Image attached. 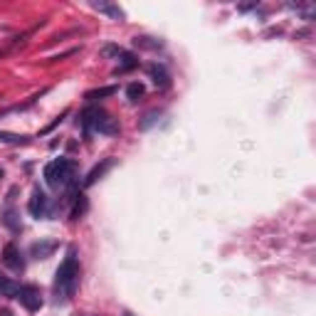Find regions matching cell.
<instances>
[{"mask_svg": "<svg viewBox=\"0 0 316 316\" xmlns=\"http://www.w3.org/2000/svg\"><path fill=\"white\" fill-rule=\"evenodd\" d=\"M77 287H79V259H77V250L69 247L64 262L55 272V296H57V301H69L74 296Z\"/></svg>", "mask_w": 316, "mask_h": 316, "instance_id": "1", "label": "cell"}, {"mask_svg": "<svg viewBox=\"0 0 316 316\" xmlns=\"http://www.w3.org/2000/svg\"><path fill=\"white\" fill-rule=\"evenodd\" d=\"M74 161L69 158H55L45 166V180L52 185V188H67L72 185L74 180Z\"/></svg>", "mask_w": 316, "mask_h": 316, "instance_id": "2", "label": "cell"}, {"mask_svg": "<svg viewBox=\"0 0 316 316\" xmlns=\"http://www.w3.org/2000/svg\"><path fill=\"white\" fill-rule=\"evenodd\" d=\"M107 121H109V114L104 109H99V107H89V109L82 112V126H84L86 134H91V131L101 134V129H104Z\"/></svg>", "mask_w": 316, "mask_h": 316, "instance_id": "3", "label": "cell"}, {"mask_svg": "<svg viewBox=\"0 0 316 316\" xmlns=\"http://www.w3.org/2000/svg\"><path fill=\"white\" fill-rule=\"evenodd\" d=\"M28 311H37L42 306V294L37 287H20L18 289V296H15Z\"/></svg>", "mask_w": 316, "mask_h": 316, "instance_id": "4", "label": "cell"}, {"mask_svg": "<svg viewBox=\"0 0 316 316\" xmlns=\"http://www.w3.org/2000/svg\"><path fill=\"white\" fill-rule=\"evenodd\" d=\"M3 264H5L10 272H15V274H20V272L25 269V259H23L20 250H18L15 245H5V250H3Z\"/></svg>", "mask_w": 316, "mask_h": 316, "instance_id": "5", "label": "cell"}, {"mask_svg": "<svg viewBox=\"0 0 316 316\" xmlns=\"http://www.w3.org/2000/svg\"><path fill=\"white\" fill-rule=\"evenodd\" d=\"M28 210L32 218H45V213H47V195H45V190L40 188V185H35L32 188V198L28 202Z\"/></svg>", "mask_w": 316, "mask_h": 316, "instance_id": "6", "label": "cell"}, {"mask_svg": "<svg viewBox=\"0 0 316 316\" xmlns=\"http://www.w3.org/2000/svg\"><path fill=\"white\" fill-rule=\"evenodd\" d=\"M57 247H59L57 240H40V242H32V245H30V255L35 259H47L55 255Z\"/></svg>", "mask_w": 316, "mask_h": 316, "instance_id": "7", "label": "cell"}, {"mask_svg": "<svg viewBox=\"0 0 316 316\" xmlns=\"http://www.w3.org/2000/svg\"><path fill=\"white\" fill-rule=\"evenodd\" d=\"M148 74H151L153 84L158 86V89H168V86H171V74H168V69H166L163 64H151V67H148Z\"/></svg>", "mask_w": 316, "mask_h": 316, "instance_id": "8", "label": "cell"}, {"mask_svg": "<svg viewBox=\"0 0 316 316\" xmlns=\"http://www.w3.org/2000/svg\"><path fill=\"white\" fill-rule=\"evenodd\" d=\"M3 225H5L10 232H20V230H23L20 213H18L15 207H5V213H3Z\"/></svg>", "mask_w": 316, "mask_h": 316, "instance_id": "9", "label": "cell"}, {"mask_svg": "<svg viewBox=\"0 0 316 316\" xmlns=\"http://www.w3.org/2000/svg\"><path fill=\"white\" fill-rule=\"evenodd\" d=\"M112 166H114V158H107V161H101V166H94L91 171L86 173V178H84V185H94V183H96V180H99V178H101L104 173L109 171Z\"/></svg>", "mask_w": 316, "mask_h": 316, "instance_id": "10", "label": "cell"}, {"mask_svg": "<svg viewBox=\"0 0 316 316\" xmlns=\"http://www.w3.org/2000/svg\"><path fill=\"white\" fill-rule=\"evenodd\" d=\"M119 57H121V59H119L121 64L116 67V72H114V74H124V72H129V69H134V67H139V59L134 57L131 52H121Z\"/></svg>", "mask_w": 316, "mask_h": 316, "instance_id": "11", "label": "cell"}, {"mask_svg": "<svg viewBox=\"0 0 316 316\" xmlns=\"http://www.w3.org/2000/svg\"><path fill=\"white\" fill-rule=\"evenodd\" d=\"M144 94H146V86L141 82H131V84L126 86V96H129L131 104H139L144 99Z\"/></svg>", "mask_w": 316, "mask_h": 316, "instance_id": "12", "label": "cell"}, {"mask_svg": "<svg viewBox=\"0 0 316 316\" xmlns=\"http://www.w3.org/2000/svg\"><path fill=\"white\" fill-rule=\"evenodd\" d=\"M86 207H89L86 195L84 193H77V195H74V207H72V220H79V218L86 213Z\"/></svg>", "mask_w": 316, "mask_h": 316, "instance_id": "13", "label": "cell"}, {"mask_svg": "<svg viewBox=\"0 0 316 316\" xmlns=\"http://www.w3.org/2000/svg\"><path fill=\"white\" fill-rule=\"evenodd\" d=\"M96 10H101V13H107V15H112L114 20H124V10L119 8V5H109V3H91Z\"/></svg>", "mask_w": 316, "mask_h": 316, "instance_id": "14", "label": "cell"}, {"mask_svg": "<svg viewBox=\"0 0 316 316\" xmlns=\"http://www.w3.org/2000/svg\"><path fill=\"white\" fill-rule=\"evenodd\" d=\"M114 94H116V86H99V89H91V91H86V99H89V101H96V99L114 96Z\"/></svg>", "mask_w": 316, "mask_h": 316, "instance_id": "15", "label": "cell"}, {"mask_svg": "<svg viewBox=\"0 0 316 316\" xmlns=\"http://www.w3.org/2000/svg\"><path fill=\"white\" fill-rule=\"evenodd\" d=\"M18 284L13 282V279H5V277H0V296H18Z\"/></svg>", "mask_w": 316, "mask_h": 316, "instance_id": "16", "label": "cell"}, {"mask_svg": "<svg viewBox=\"0 0 316 316\" xmlns=\"http://www.w3.org/2000/svg\"><path fill=\"white\" fill-rule=\"evenodd\" d=\"M28 141H30L28 136H18V134H8V131H0V144H15V146L20 144V146H23V144H28Z\"/></svg>", "mask_w": 316, "mask_h": 316, "instance_id": "17", "label": "cell"}, {"mask_svg": "<svg viewBox=\"0 0 316 316\" xmlns=\"http://www.w3.org/2000/svg\"><path fill=\"white\" fill-rule=\"evenodd\" d=\"M134 45H136V47H146V50H158V47H161V42H158V40H151V37H136Z\"/></svg>", "mask_w": 316, "mask_h": 316, "instance_id": "18", "label": "cell"}, {"mask_svg": "<svg viewBox=\"0 0 316 316\" xmlns=\"http://www.w3.org/2000/svg\"><path fill=\"white\" fill-rule=\"evenodd\" d=\"M156 121H158V112H148V114L144 116V121H139V129H141V131H146V129H151Z\"/></svg>", "mask_w": 316, "mask_h": 316, "instance_id": "19", "label": "cell"}, {"mask_svg": "<svg viewBox=\"0 0 316 316\" xmlns=\"http://www.w3.org/2000/svg\"><path fill=\"white\" fill-rule=\"evenodd\" d=\"M121 52H124V50H121V47H116V45H107V47L101 50V55H104V57H112V55H116V57H119Z\"/></svg>", "mask_w": 316, "mask_h": 316, "instance_id": "20", "label": "cell"}, {"mask_svg": "<svg viewBox=\"0 0 316 316\" xmlns=\"http://www.w3.org/2000/svg\"><path fill=\"white\" fill-rule=\"evenodd\" d=\"M0 316H13V314H10L8 309H3V311H0Z\"/></svg>", "mask_w": 316, "mask_h": 316, "instance_id": "21", "label": "cell"}, {"mask_svg": "<svg viewBox=\"0 0 316 316\" xmlns=\"http://www.w3.org/2000/svg\"><path fill=\"white\" fill-rule=\"evenodd\" d=\"M121 316H134V314H131V311H124V314H121Z\"/></svg>", "mask_w": 316, "mask_h": 316, "instance_id": "22", "label": "cell"}, {"mask_svg": "<svg viewBox=\"0 0 316 316\" xmlns=\"http://www.w3.org/2000/svg\"><path fill=\"white\" fill-rule=\"evenodd\" d=\"M0 178H3V171H0Z\"/></svg>", "mask_w": 316, "mask_h": 316, "instance_id": "23", "label": "cell"}]
</instances>
